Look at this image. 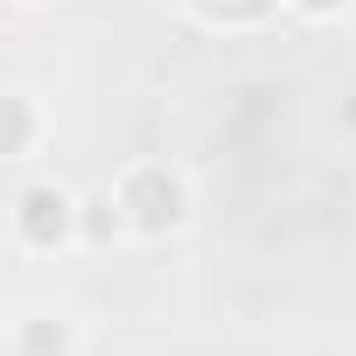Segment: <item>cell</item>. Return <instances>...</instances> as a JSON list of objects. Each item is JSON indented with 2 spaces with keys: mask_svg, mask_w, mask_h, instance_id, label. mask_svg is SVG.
Here are the masks:
<instances>
[{
  "mask_svg": "<svg viewBox=\"0 0 356 356\" xmlns=\"http://www.w3.org/2000/svg\"><path fill=\"white\" fill-rule=\"evenodd\" d=\"M112 196H119V210H126V238H140V245L182 238L189 217H196V182H189V168H182V161H161V154L126 161V168L112 175Z\"/></svg>",
  "mask_w": 356,
  "mask_h": 356,
  "instance_id": "obj_1",
  "label": "cell"
},
{
  "mask_svg": "<svg viewBox=\"0 0 356 356\" xmlns=\"http://www.w3.org/2000/svg\"><path fill=\"white\" fill-rule=\"evenodd\" d=\"M8 231H15V252L29 259H56L84 245V189L56 182V175H29L8 196Z\"/></svg>",
  "mask_w": 356,
  "mask_h": 356,
  "instance_id": "obj_2",
  "label": "cell"
},
{
  "mask_svg": "<svg viewBox=\"0 0 356 356\" xmlns=\"http://www.w3.org/2000/svg\"><path fill=\"white\" fill-rule=\"evenodd\" d=\"M8 356H84V328L70 307H29L8 328Z\"/></svg>",
  "mask_w": 356,
  "mask_h": 356,
  "instance_id": "obj_3",
  "label": "cell"
},
{
  "mask_svg": "<svg viewBox=\"0 0 356 356\" xmlns=\"http://www.w3.org/2000/svg\"><path fill=\"white\" fill-rule=\"evenodd\" d=\"M0 112H8V140H0V154H8V161H35L42 140H49V112H42V98H35L29 84H15L8 98H0Z\"/></svg>",
  "mask_w": 356,
  "mask_h": 356,
  "instance_id": "obj_4",
  "label": "cell"
},
{
  "mask_svg": "<svg viewBox=\"0 0 356 356\" xmlns=\"http://www.w3.org/2000/svg\"><path fill=\"white\" fill-rule=\"evenodd\" d=\"M280 8H286V0H182V15H189V22L224 29V35H238V29H266Z\"/></svg>",
  "mask_w": 356,
  "mask_h": 356,
  "instance_id": "obj_5",
  "label": "cell"
},
{
  "mask_svg": "<svg viewBox=\"0 0 356 356\" xmlns=\"http://www.w3.org/2000/svg\"><path fill=\"white\" fill-rule=\"evenodd\" d=\"M112 238H126V210L105 182V189H84V245H112Z\"/></svg>",
  "mask_w": 356,
  "mask_h": 356,
  "instance_id": "obj_6",
  "label": "cell"
},
{
  "mask_svg": "<svg viewBox=\"0 0 356 356\" xmlns=\"http://www.w3.org/2000/svg\"><path fill=\"white\" fill-rule=\"evenodd\" d=\"M356 8V0H286V15H300V22H342Z\"/></svg>",
  "mask_w": 356,
  "mask_h": 356,
  "instance_id": "obj_7",
  "label": "cell"
},
{
  "mask_svg": "<svg viewBox=\"0 0 356 356\" xmlns=\"http://www.w3.org/2000/svg\"><path fill=\"white\" fill-rule=\"evenodd\" d=\"M15 8H49V0H15Z\"/></svg>",
  "mask_w": 356,
  "mask_h": 356,
  "instance_id": "obj_8",
  "label": "cell"
}]
</instances>
